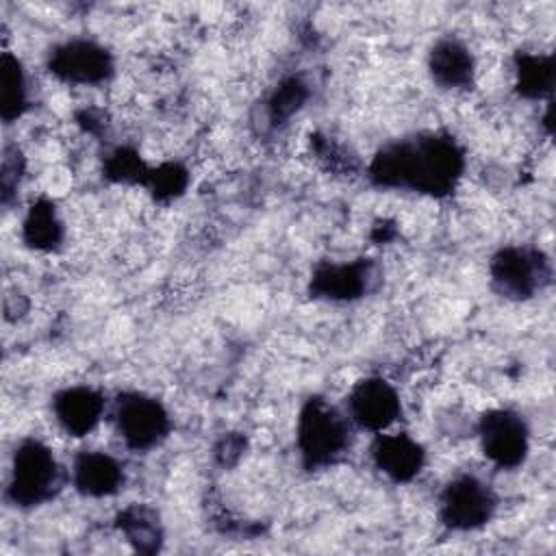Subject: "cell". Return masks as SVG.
Wrapping results in <instances>:
<instances>
[{
    "label": "cell",
    "mask_w": 556,
    "mask_h": 556,
    "mask_svg": "<svg viewBox=\"0 0 556 556\" xmlns=\"http://www.w3.org/2000/svg\"><path fill=\"white\" fill-rule=\"evenodd\" d=\"M465 172V150L447 132H415L382 146L369 167L371 185L413 191L428 198H447Z\"/></svg>",
    "instance_id": "obj_1"
},
{
    "label": "cell",
    "mask_w": 556,
    "mask_h": 556,
    "mask_svg": "<svg viewBox=\"0 0 556 556\" xmlns=\"http://www.w3.org/2000/svg\"><path fill=\"white\" fill-rule=\"evenodd\" d=\"M354 426L345 410L321 395H311L295 424V447L300 463L308 471L337 465L352 447Z\"/></svg>",
    "instance_id": "obj_2"
},
{
    "label": "cell",
    "mask_w": 556,
    "mask_h": 556,
    "mask_svg": "<svg viewBox=\"0 0 556 556\" xmlns=\"http://www.w3.org/2000/svg\"><path fill=\"white\" fill-rule=\"evenodd\" d=\"M65 486V471L54 452L39 439H24L11 456L4 497L15 508H37L52 502Z\"/></svg>",
    "instance_id": "obj_3"
},
{
    "label": "cell",
    "mask_w": 556,
    "mask_h": 556,
    "mask_svg": "<svg viewBox=\"0 0 556 556\" xmlns=\"http://www.w3.org/2000/svg\"><path fill=\"white\" fill-rule=\"evenodd\" d=\"M552 261L534 245H504L489 261L493 291L510 302L532 300L552 282Z\"/></svg>",
    "instance_id": "obj_4"
},
{
    "label": "cell",
    "mask_w": 556,
    "mask_h": 556,
    "mask_svg": "<svg viewBox=\"0 0 556 556\" xmlns=\"http://www.w3.org/2000/svg\"><path fill=\"white\" fill-rule=\"evenodd\" d=\"M113 426L128 450L150 452L169 437L172 417L154 395L124 391L113 402Z\"/></svg>",
    "instance_id": "obj_5"
},
{
    "label": "cell",
    "mask_w": 556,
    "mask_h": 556,
    "mask_svg": "<svg viewBox=\"0 0 556 556\" xmlns=\"http://www.w3.org/2000/svg\"><path fill=\"white\" fill-rule=\"evenodd\" d=\"M497 510V493L476 473H458L439 493V521L452 532L484 528Z\"/></svg>",
    "instance_id": "obj_6"
},
{
    "label": "cell",
    "mask_w": 556,
    "mask_h": 556,
    "mask_svg": "<svg viewBox=\"0 0 556 556\" xmlns=\"http://www.w3.org/2000/svg\"><path fill=\"white\" fill-rule=\"evenodd\" d=\"M46 67L61 83L93 87L111 80L115 74V59L102 43L85 37H72L48 52Z\"/></svg>",
    "instance_id": "obj_7"
},
{
    "label": "cell",
    "mask_w": 556,
    "mask_h": 556,
    "mask_svg": "<svg viewBox=\"0 0 556 556\" xmlns=\"http://www.w3.org/2000/svg\"><path fill=\"white\" fill-rule=\"evenodd\" d=\"M478 441L484 458L497 469H517L530 454V428L513 408H491L478 419Z\"/></svg>",
    "instance_id": "obj_8"
},
{
    "label": "cell",
    "mask_w": 556,
    "mask_h": 556,
    "mask_svg": "<svg viewBox=\"0 0 556 556\" xmlns=\"http://www.w3.org/2000/svg\"><path fill=\"white\" fill-rule=\"evenodd\" d=\"M345 415L354 428L380 434L400 419L402 400L387 378L367 376L350 389L345 397Z\"/></svg>",
    "instance_id": "obj_9"
},
{
    "label": "cell",
    "mask_w": 556,
    "mask_h": 556,
    "mask_svg": "<svg viewBox=\"0 0 556 556\" xmlns=\"http://www.w3.org/2000/svg\"><path fill=\"white\" fill-rule=\"evenodd\" d=\"M376 280V265L369 258L321 261L308 278L313 300L345 304L365 298Z\"/></svg>",
    "instance_id": "obj_10"
},
{
    "label": "cell",
    "mask_w": 556,
    "mask_h": 556,
    "mask_svg": "<svg viewBox=\"0 0 556 556\" xmlns=\"http://www.w3.org/2000/svg\"><path fill=\"white\" fill-rule=\"evenodd\" d=\"M369 458L378 473L395 484L413 482L424 465H426V450L419 441H415L406 432H380L371 441Z\"/></svg>",
    "instance_id": "obj_11"
},
{
    "label": "cell",
    "mask_w": 556,
    "mask_h": 556,
    "mask_svg": "<svg viewBox=\"0 0 556 556\" xmlns=\"http://www.w3.org/2000/svg\"><path fill=\"white\" fill-rule=\"evenodd\" d=\"M50 408L59 428L65 434L80 439L98 428L106 410V400L93 387L72 384L52 395Z\"/></svg>",
    "instance_id": "obj_12"
},
{
    "label": "cell",
    "mask_w": 556,
    "mask_h": 556,
    "mask_svg": "<svg viewBox=\"0 0 556 556\" xmlns=\"http://www.w3.org/2000/svg\"><path fill=\"white\" fill-rule=\"evenodd\" d=\"M70 480L83 497L102 500L124 489L126 471L115 456L100 450H85L76 454L70 469Z\"/></svg>",
    "instance_id": "obj_13"
},
{
    "label": "cell",
    "mask_w": 556,
    "mask_h": 556,
    "mask_svg": "<svg viewBox=\"0 0 556 556\" xmlns=\"http://www.w3.org/2000/svg\"><path fill=\"white\" fill-rule=\"evenodd\" d=\"M428 72L441 89H469L476 78V59L465 41L441 37L428 52Z\"/></svg>",
    "instance_id": "obj_14"
},
{
    "label": "cell",
    "mask_w": 556,
    "mask_h": 556,
    "mask_svg": "<svg viewBox=\"0 0 556 556\" xmlns=\"http://www.w3.org/2000/svg\"><path fill=\"white\" fill-rule=\"evenodd\" d=\"M65 239L63 219L48 198L35 200L22 219V241L35 252H54Z\"/></svg>",
    "instance_id": "obj_15"
},
{
    "label": "cell",
    "mask_w": 556,
    "mask_h": 556,
    "mask_svg": "<svg viewBox=\"0 0 556 556\" xmlns=\"http://www.w3.org/2000/svg\"><path fill=\"white\" fill-rule=\"evenodd\" d=\"M115 528L139 554H156L163 547V523L159 513L146 504H130L119 510Z\"/></svg>",
    "instance_id": "obj_16"
},
{
    "label": "cell",
    "mask_w": 556,
    "mask_h": 556,
    "mask_svg": "<svg viewBox=\"0 0 556 556\" xmlns=\"http://www.w3.org/2000/svg\"><path fill=\"white\" fill-rule=\"evenodd\" d=\"M28 109V80L22 61L13 52L0 56V115L4 124L17 122Z\"/></svg>",
    "instance_id": "obj_17"
},
{
    "label": "cell",
    "mask_w": 556,
    "mask_h": 556,
    "mask_svg": "<svg viewBox=\"0 0 556 556\" xmlns=\"http://www.w3.org/2000/svg\"><path fill=\"white\" fill-rule=\"evenodd\" d=\"M515 87L526 100H543L554 89V56L519 52L515 56Z\"/></svg>",
    "instance_id": "obj_18"
},
{
    "label": "cell",
    "mask_w": 556,
    "mask_h": 556,
    "mask_svg": "<svg viewBox=\"0 0 556 556\" xmlns=\"http://www.w3.org/2000/svg\"><path fill=\"white\" fill-rule=\"evenodd\" d=\"M308 85L302 76H285L265 100V115L271 126L289 122L308 100Z\"/></svg>",
    "instance_id": "obj_19"
},
{
    "label": "cell",
    "mask_w": 556,
    "mask_h": 556,
    "mask_svg": "<svg viewBox=\"0 0 556 556\" xmlns=\"http://www.w3.org/2000/svg\"><path fill=\"white\" fill-rule=\"evenodd\" d=\"M150 165L143 161V156L130 148V146H117L113 148L102 165V174L106 180L115 185H139L146 187V180L150 176Z\"/></svg>",
    "instance_id": "obj_20"
},
{
    "label": "cell",
    "mask_w": 556,
    "mask_h": 556,
    "mask_svg": "<svg viewBox=\"0 0 556 556\" xmlns=\"http://www.w3.org/2000/svg\"><path fill=\"white\" fill-rule=\"evenodd\" d=\"M189 169L178 161H165L150 169L146 180V189L156 202H172L178 200L189 187Z\"/></svg>",
    "instance_id": "obj_21"
},
{
    "label": "cell",
    "mask_w": 556,
    "mask_h": 556,
    "mask_svg": "<svg viewBox=\"0 0 556 556\" xmlns=\"http://www.w3.org/2000/svg\"><path fill=\"white\" fill-rule=\"evenodd\" d=\"M24 176V156L20 148L7 146L2 156V172H0V187H2V204H9L15 195Z\"/></svg>",
    "instance_id": "obj_22"
},
{
    "label": "cell",
    "mask_w": 556,
    "mask_h": 556,
    "mask_svg": "<svg viewBox=\"0 0 556 556\" xmlns=\"http://www.w3.org/2000/svg\"><path fill=\"white\" fill-rule=\"evenodd\" d=\"M245 447V439L239 437L237 432H228L219 439V443L215 445V458L222 463V465H232L239 460L241 452Z\"/></svg>",
    "instance_id": "obj_23"
}]
</instances>
